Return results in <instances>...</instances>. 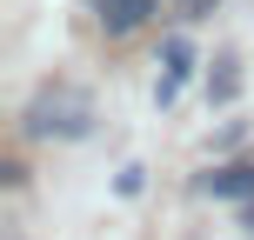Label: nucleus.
<instances>
[{
	"label": "nucleus",
	"instance_id": "f257e3e1",
	"mask_svg": "<svg viewBox=\"0 0 254 240\" xmlns=\"http://www.w3.org/2000/svg\"><path fill=\"white\" fill-rule=\"evenodd\" d=\"M27 140H54V147H67V140H87L94 134V94L74 87V80H47V87L27 100Z\"/></svg>",
	"mask_w": 254,
	"mask_h": 240
},
{
	"label": "nucleus",
	"instance_id": "f03ea898",
	"mask_svg": "<svg viewBox=\"0 0 254 240\" xmlns=\"http://www.w3.org/2000/svg\"><path fill=\"white\" fill-rule=\"evenodd\" d=\"M201 193H214V200H254V167H248V160L214 167V174L201 180Z\"/></svg>",
	"mask_w": 254,
	"mask_h": 240
},
{
	"label": "nucleus",
	"instance_id": "7ed1b4c3",
	"mask_svg": "<svg viewBox=\"0 0 254 240\" xmlns=\"http://www.w3.org/2000/svg\"><path fill=\"white\" fill-rule=\"evenodd\" d=\"M94 13H101V27H107V34H134V27L154 13V0H101Z\"/></svg>",
	"mask_w": 254,
	"mask_h": 240
},
{
	"label": "nucleus",
	"instance_id": "20e7f679",
	"mask_svg": "<svg viewBox=\"0 0 254 240\" xmlns=\"http://www.w3.org/2000/svg\"><path fill=\"white\" fill-rule=\"evenodd\" d=\"M234 94H241V74H234V60H214V74H207V100L228 107Z\"/></svg>",
	"mask_w": 254,
	"mask_h": 240
},
{
	"label": "nucleus",
	"instance_id": "39448f33",
	"mask_svg": "<svg viewBox=\"0 0 254 240\" xmlns=\"http://www.w3.org/2000/svg\"><path fill=\"white\" fill-rule=\"evenodd\" d=\"M161 60H167V74H181V80H188V74H194V40H188V34H167Z\"/></svg>",
	"mask_w": 254,
	"mask_h": 240
},
{
	"label": "nucleus",
	"instance_id": "423d86ee",
	"mask_svg": "<svg viewBox=\"0 0 254 240\" xmlns=\"http://www.w3.org/2000/svg\"><path fill=\"white\" fill-rule=\"evenodd\" d=\"M174 94H181V74H161V87H154V100H161V107H174Z\"/></svg>",
	"mask_w": 254,
	"mask_h": 240
},
{
	"label": "nucleus",
	"instance_id": "0eeeda50",
	"mask_svg": "<svg viewBox=\"0 0 254 240\" xmlns=\"http://www.w3.org/2000/svg\"><path fill=\"white\" fill-rule=\"evenodd\" d=\"M207 7H214V0H188V13H207Z\"/></svg>",
	"mask_w": 254,
	"mask_h": 240
},
{
	"label": "nucleus",
	"instance_id": "6e6552de",
	"mask_svg": "<svg viewBox=\"0 0 254 240\" xmlns=\"http://www.w3.org/2000/svg\"><path fill=\"white\" fill-rule=\"evenodd\" d=\"M87 7H101V0H87Z\"/></svg>",
	"mask_w": 254,
	"mask_h": 240
}]
</instances>
